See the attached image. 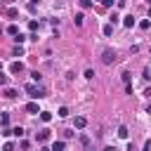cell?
Returning a JSON list of instances; mask_svg holds the SVG:
<instances>
[{"mask_svg":"<svg viewBox=\"0 0 151 151\" xmlns=\"http://www.w3.org/2000/svg\"><path fill=\"white\" fill-rule=\"evenodd\" d=\"M40 151H52V149H47V146H42V149H40Z\"/></svg>","mask_w":151,"mask_h":151,"instance_id":"836d02e7","label":"cell"},{"mask_svg":"<svg viewBox=\"0 0 151 151\" xmlns=\"http://www.w3.org/2000/svg\"><path fill=\"white\" fill-rule=\"evenodd\" d=\"M12 134L21 139V137H24V127H19V125H17V127H12Z\"/></svg>","mask_w":151,"mask_h":151,"instance_id":"9a60e30c","label":"cell"},{"mask_svg":"<svg viewBox=\"0 0 151 151\" xmlns=\"http://www.w3.org/2000/svg\"><path fill=\"white\" fill-rule=\"evenodd\" d=\"M5 83H7V76H2V71H0V87H2Z\"/></svg>","mask_w":151,"mask_h":151,"instance_id":"f1b7e54d","label":"cell"},{"mask_svg":"<svg viewBox=\"0 0 151 151\" xmlns=\"http://www.w3.org/2000/svg\"><path fill=\"white\" fill-rule=\"evenodd\" d=\"M12 54H14V57H21V54H24V47H21V45H17V47L12 50Z\"/></svg>","mask_w":151,"mask_h":151,"instance_id":"ac0fdd59","label":"cell"},{"mask_svg":"<svg viewBox=\"0 0 151 151\" xmlns=\"http://www.w3.org/2000/svg\"><path fill=\"white\" fill-rule=\"evenodd\" d=\"M31 76H33V83H40V80H42V73H40V71H33Z\"/></svg>","mask_w":151,"mask_h":151,"instance_id":"d6986e66","label":"cell"},{"mask_svg":"<svg viewBox=\"0 0 151 151\" xmlns=\"http://www.w3.org/2000/svg\"><path fill=\"white\" fill-rule=\"evenodd\" d=\"M104 151H118V149H116V146H106Z\"/></svg>","mask_w":151,"mask_h":151,"instance_id":"1f68e13d","label":"cell"},{"mask_svg":"<svg viewBox=\"0 0 151 151\" xmlns=\"http://www.w3.org/2000/svg\"><path fill=\"white\" fill-rule=\"evenodd\" d=\"M149 17H151V5H149Z\"/></svg>","mask_w":151,"mask_h":151,"instance_id":"e575fe53","label":"cell"},{"mask_svg":"<svg viewBox=\"0 0 151 151\" xmlns=\"http://www.w3.org/2000/svg\"><path fill=\"white\" fill-rule=\"evenodd\" d=\"M101 61H104V64H116V61H118V54H116V50L106 47V50L101 52Z\"/></svg>","mask_w":151,"mask_h":151,"instance_id":"7a4b0ae2","label":"cell"},{"mask_svg":"<svg viewBox=\"0 0 151 151\" xmlns=\"http://www.w3.org/2000/svg\"><path fill=\"white\" fill-rule=\"evenodd\" d=\"M40 120H42V123H50V120H52V113H50V111H40Z\"/></svg>","mask_w":151,"mask_h":151,"instance_id":"7c38bea8","label":"cell"},{"mask_svg":"<svg viewBox=\"0 0 151 151\" xmlns=\"http://www.w3.org/2000/svg\"><path fill=\"white\" fill-rule=\"evenodd\" d=\"M80 7H83V9H90V7H92V0H80Z\"/></svg>","mask_w":151,"mask_h":151,"instance_id":"ffe728a7","label":"cell"},{"mask_svg":"<svg viewBox=\"0 0 151 151\" xmlns=\"http://www.w3.org/2000/svg\"><path fill=\"white\" fill-rule=\"evenodd\" d=\"M0 125H2V127L9 125V113H2V116H0Z\"/></svg>","mask_w":151,"mask_h":151,"instance_id":"5bb4252c","label":"cell"},{"mask_svg":"<svg viewBox=\"0 0 151 151\" xmlns=\"http://www.w3.org/2000/svg\"><path fill=\"white\" fill-rule=\"evenodd\" d=\"M64 149H66L64 142H54V144H52V151H64Z\"/></svg>","mask_w":151,"mask_h":151,"instance_id":"2e32d148","label":"cell"},{"mask_svg":"<svg viewBox=\"0 0 151 151\" xmlns=\"http://www.w3.org/2000/svg\"><path fill=\"white\" fill-rule=\"evenodd\" d=\"M17 94H19V92H17L14 87H5V90H2V97H7V99H14Z\"/></svg>","mask_w":151,"mask_h":151,"instance_id":"277c9868","label":"cell"},{"mask_svg":"<svg viewBox=\"0 0 151 151\" xmlns=\"http://www.w3.org/2000/svg\"><path fill=\"white\" fill-rule=\"evenodd\" d=\"M50 139V130H40L38 132V142H47Z\"/></svg>","mask_w":151,"mask_h":151,"instance_id":"9c48e42d","label":"cell"},{"mask_svg":"<svg viewBox=\"0 0 151 151\" xmlns=\"http://www.w3.org/2000/svg\"><path fill=\"white\" fill-rule=\"evenodd\" d=\"M7 33H9V35H19V26H17V24L7 26Z\"/></svg>","mask_w":151,"mask_h":151,"instance_id":"4fadbf2b","label":"cell"},{"mask_svg":"<svg viewBox=\"0 0 151 151\" xmlns=\"http://www.w3.org/2000/svg\"><path fill=\"white\" fill-rule=\"evenodd\" d=\"M149 5H151V0H149Z\"/></svg>","mask_w":151,"mask_h":151,"instance_id":"74e56055","label":"cell"},{"mask_svg":"<svg viewBox=\"0 0 151 151\" xmlns=\"http://www.w3.org/2000/svg\"><path fill=\"white\" fill-rule=\"evenodd\" d=\"M73 125H76L78 130H83V127L87 125V120H85V116H76V120H73Z\"/></svg>","mask_w":151,"mask_h":151,"instance_id":"5b68a950","label":"cell"},{"mask_svg":"<svg viewBox=\"0 0 151 151\" xmlns=\"http://www.w3.org/2000/svg\"><path fill=\"white\" fill-rule=\"evenodd\" d=\"M9 71H12V73H21V71H24V64H21V61H12Z\"/></svg>","mask_w":151,"mask_h":151,"instance_id":"8992f818","label":"cell"},{"mask_svg":"<svg viewBox=\"0 0 151 151\" xmlns=\"http://www.w3.org/2000/svg\"><path fill=\"white\" fill-rule=\"evenodd\" d=\"M68 113H71V111H68V106H59V111H57V116H59V118H66Z\"/></svg>","mask_w":151,"mask_h":151,"instance_id":"8fae6325","label":"cell"},{"mask_svg":"<svg viewBox=\"0 0 151 151\" xmlns=\"http://www.w3.org/2000/svg\"><path fill=\"white\" fill-rule=\"evenodd\" d=\"M28 28H31V31H35V28H38V21H35V19H31V21H28Z\"/></svg>","mask_w":151,"mask_h":151,"instance_id":"d4e9b609","label":"cell"},{"mask_svg":"<svg viewBox=\"0 0 151 151\" xmlns=\"http://www.w3.org/2000/svg\"><path fill=\"white\" fill-rule=\"evenodd\" d=\"M111 33H113V26H111V24H106V26H104V35H106V38H109V35H111Z\"/></svg>","mask_w":151,"mask_h":151,"instance_id":"7402d4cb","label":"cell"},{"mask_svg":"<svg viewBox=\"0 0 151 151\" xmlns=\"http://www.w3.org/2000/svg\"><path fill=\"white\" fill-rule=\"evenodd\" d=\"M134 24H137V21H134V17H132V14H127V17H123V26H125V28H132Z\"/></svg>","mask_w":151,"mask_h":151,"instance_id":"3957f363","label":"cell"},{"mask_svg":"<svg viewBox=\"0 0 151 151\" xmlns=\"http://www.w3.org/2000/svg\"><path fill=\"white\" fill-rule=\"evenodd\" d=\"M0 71H2V64H0Z\"/></svg>","mask_w":151,"mask_h":151,"instance_id":"d590c367","label":"cell"},{"mask_svg":"<svg viewBox=\"0 0 151 151\" xmlns=\"http://www.w3.org/2000/svg\"><path fill=\"white\" fill-rule=\"evenodd\" d=\"M146 113H151V104H149V106H146Z\"/></svg>","mask_w":151,"mask_h":151,"instance_id":"d6a6232c","label":"cell"},{"mask_svg":"<svg viewBox=\"0 0 151 151\" xmlns=\"http://www.w3.org/2000/svg\"><path fill=\"white\" fill-rule=\"evenodd\" d=\"M24 90L28 92V97H31V99H42V97L47 94V92H45V87H40V83H28Z\"/></svg>","mask_w":151,"mask_h":151,"instance_id":"6da1fadb","label":"cell"},{"mask_svg":"<svg viewBox=\"0 0 151 151\" xmlns=\"http://www.w3.org/2000/svg\"><path fill=\"white\" fill-rule=\"evenodd\" d=\"M120 78H123V83H125V85H130V73H127V71H123V73H120Z\"/></svg>","mask_w":151,"mask_h":151,"instance_id":"603a6c76","label":"cell"},{"mask_svg":"<svg viewBox=\"0 0 151 151\" xmlns=\"http://www.w3.org/2000/svg\"><path fill=\"white\" fill-rule=\"evenodd\" d=\"M118 19H120V17H118V14H116V12H113V14H111V17H109V21H111V26H116V24H118Z\"/></svg>","mask_w":151,"mask_h":151,"instance_id":"44dd1931","label":"cell"},{"mask_svg":"<svg viewBox=\"0 0 151 151\" xmlns=\"http://www.w3.org/2000/svg\"><path fill=\"white\" fill-rule=\"evenodd\" d=\"M144 151H151V142H146V144H144Z\"/></svg>","mask_w":151,"mask_h":151,"instance_id":"4dcf8cb0","label":"cell"},{"mask_svg":"<svg viewBox=\"0 0 151 151\" xmlns=\"http://www.w3.org/2000/svg\"><path fill=\"white\" fill-rule=\"evenodd\" d=\"M83 19H85V14H83V12H78V14L73 17V24H76V26H83Z\"/></svg>","mask_w":151,"mask_h":151,"instance_id":"30bf717a","label":"cell"},{"mask_svg":"<svg viewBox=\"0 0 151 151\" xmlns=\"http://www.w3.org/2000/svg\"><path fill=\"white\" fill-rule=\"evenodd\" d=\"M0 134H2V137H9V134H12V130H9V127H2V132H0Z\"/></svg>","mask_w":151,"mask_h":151,"instance_id":"83f0119b","label":"cell"},{"mask_svg":"<svg viewBox=\"0 0 151 151\" xmlns=\"http://www.w3.org/2000/svg\"><path fill=\"white\" fill-rule=\"evenodd\" d=\"M2 151H14V144H12V142H7V144L2 146Z\"/></svg>","mask_w":151,"mask_h":151,"instance_id":"4316f807","label":"cell"},{"mask_svg":"<svg viewBox=\"0 0 151 151\" xmlns=\"http://www.w3.org/2000/svg\"><path fill=\"white\" fill-rule=\"evenodd\" d=\"M101 5H104V7H111V5H113V0H101Z\"/></svg>","mask_w":151,"mask_h":151,"instance_id":"f546056e","label":"cell"},{"mask_svg":"<svg viewBox=\"0 0 151 151\" xmlns=\"http://www.w3.org/2000/svg\"><path fill=\"white\" fill-rule=\"evenodd\" d=\"M85 78H87V80H92V78H94V71H92V68H87V71H85Z\"/></svg>","mask_w":151,"mask_h":151,"instance_id":"484cf974","label":"cell"},{"mask_svg":"<svg viewBox=\"0 0 151 151\" xmlns=\"http://www.w3.org/2000/svg\"><path fill=\"white\" fill-rule=\"evenodd\" d=\"M17 14H19V12H17V9H14V7H9V9H7V17H9V19H14V17H17Z\"/></svg>","mask_w":151,"mask_h":151,"instance_id":"cb8c5ba5","label":"cell"},{"mask_svg":"<svg viewBox=\"0 0 151 151\" xmlns=\"http://www.w3.org/2000/svg\"><path fill=\"white\" fill-rule=\"evenodd\" d=\"M118 137H120V139H127V137H130V132H127V127H125V125H120V127H118Z\"/></svg>","mask_w":151,"mask_h":151,"instance_id":"ba28073f","label":"cell"},{"mask_svg":"<svg viewBox=\"0 0 151 151\" xmlns=\"http://www.w3.org/2000/svg\"><path fill=\"white\" fill-rule=\"evenodd\" d=\"M149 26H151V21H149V19H142V21H139V28H142V31H146Z\"/></svg>","mask_w":151,"mask_h":151,"instance_id":"e0dca14e","label":"cell"},{"mask_svg":"<svg viewBox=\"0 0 151 151\" xmlns=\"http://www.w3.org/2000/svg\"><path fill=\"white\" fill-rule=\"evenodd\" d=\"M0 33H2V26H0Z\"/></svg>","mask_w":151,"mask_h":151,"instance_id":"8d00e7d4","label":"cell"},{"mask_svg":"<svg viewBox=\"0 0 151 151\" xmlns=\"http://www.w3.org/2000/svg\"><path fill=\"white\" fill-rule=\"evenodd\" d=\"M26 111H28V113H40V109H38L35 101H28V104H26Z\"/></svg>","mask_w":151,"mask_h":151,"instance_id":"52a82bcc","label":"cell"}]
</instances>
